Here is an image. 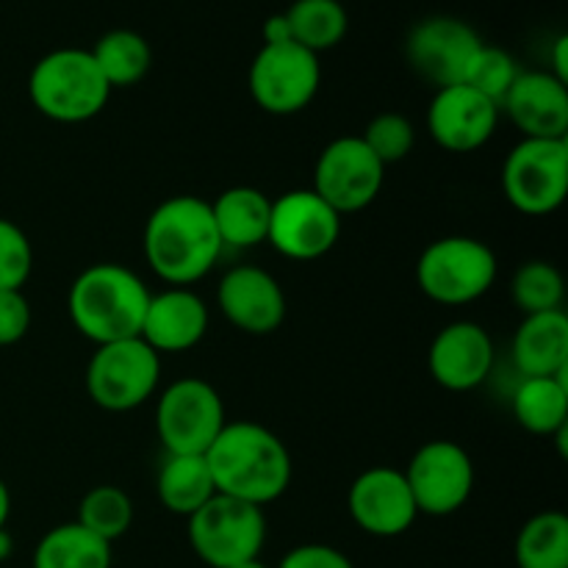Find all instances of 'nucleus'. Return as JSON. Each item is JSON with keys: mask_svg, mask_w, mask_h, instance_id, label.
Returning <instances> with one entry per match:
<instances>
[{"mask_svg": "<svg viewBox=\"0 0 568 568\" xmlns=\"http://www.w3.org/2000/svg\"><path fill=\"white\" fill-rule=\"evenodd\" d=\"M214 225L225 247H258L270 236L272 200L255 186H231L211 203Z\"/></svg>", "mask_w": 568, "mask_h": 568, "instance_id": "obj_22", "label": "nucleus"}, {"mask_svg": "<svg viewBox=\"0 0 568 568\" xmlns=\"http://www.w3.org/2000/svg\"><path fill=\"white\" fill-rule=\"evenodd\" d=\"M231 568H270V566L261 564V560L255 558V560H247V564H239V566H231Z\"/></svg>", "mask_w": 568, "mask_h": 568, "instance_id": "obj_40", "label": "nucleus"}, {"mask_svg": "<svg viewBox=\"0 0 568 568\" xmlns=\"http://www.w3.org/2000/svg\"><path fill=\"white\" fill-rule=\"evenodd\" d=\"M277 568H355L353 560L336 547L327 544H300L288 549Z\"/></svg>", "mask_w": 568, "mask_h": 568, "instance_id": "obj_35", "label": "nucleus"}, {"mask_svg": "<svg viewBox=\"0 0 568 568\" xmlns=\"http://www.w3.org/2000/svg\"><path fill=\"white\" fill-rule=\"evenodd\" d=\"M9 516H11V491L3 480H0V530L9 525Z\"/></svg>", "mask_w": 568, "mask_h": 568, "instance_id": "obj_38", "label": "nucleus"}, {"mask_svg": "<svg viewBox=\"0 0 568 568\" xmlns=\"http://www.w3.org/2000/svg\"><path fill=\"white\" fill-rule=\"evenodd\" d=\"M503 192L527 216L558 211L568 194V139H521L503 164Z\"/></svg>", "mask_w": 568, "mask_h": 568, "instance_id": "obj_9", "label": "nucleus"}, {"mask_svg": "<svg viewBox=\"0 0 568 568\" xmlns=\"http://www.w3.org/2000/svg\"><path fill=\"white\" fill-rule=\"evenodd\" d=\"M78 525L92 536L103 538L105 544H114L131 530L133 525V503L120 486H94L78 503Z\"/></svg>", "mask_w": 568, "mask_h": 568, "instance_id": "obj_29", "label": "nucleus"}, {"mask_svg": "<svg viewBox=\"0 0 568 568\" xmlns=\"http://www.w3.org/2000/svg\"><path fill=\"white\" fill-rule=\"evenodd\" d=\"M519 568H568V516L560 510L536 514L514 544Z\"/></svg>", "mask_w": 568, "mask_h": 568, "instance_id": "obj_28", "label": "nucleus"}, {"mask_svg": "<svg viewBox=\"0 0 568 568\" xmlns=\"http://www.w3.org/2000/svg\"><path fill=\"white\" fill-rule=\"evenodd\" d=\"M386 183V166L361 136L333 139L314 166V192L338 214L369 209Z\"/></svg>", "mask_w": 568, "mask_h": 568, "instance_id": "obj_12", "label": "nucleus"}, {"mask_svg": "<svg viewBox=\"0 0 568 568\" xmlns=\"http://www.w3.org/2000/svg\"><path fill=\"white\" fill-rule=\"evenodd\" d=\"M216 494L264 508L292 486V455L281 436L258 422H227L205 453Z\"/></svg>", "mask_w": 568, "mask_h": 568, "instance_id": "obj_2", "label": "nucleus"}, {"mask_svg": "<svg viewBox=\"0 0 568 568\" xmlns=\"http://www.w3.org/2000/svg\"><path fill=\"white\" fill-rule=\"evenodd\" d=\"M292 42L311 53H325L333 50L347 37L349 17L338 0H294L286 11Z\"/></svg>", "mask_w": 568, "mask_h": 568, "instance_id": "obj_27", "label": "nucleus"}, {"mask_svg": "<svg viewBox=\"0 0 568 568\" xmlns=\"http://www.w3.org/2000/svg\"><path fill=\"white\" fill-rule=\"evenodd\" d=\"M114 89L81 48H59L44 53L28 75V98L33 109L53 122L78 125L94 120L109 105Z\"/></svg>", "mask_w": 568, "mask_h": 568, "instance_id": "obj_4", "label": "nucleus"}, {"mask_svg": "<svg viewBox=\"0 0 568 568\" xmlns=\"http://www.w3.org/2000/svg\"><path fill=\"white\" fill-rule=\"evenodd\" d=\"M144 258L170 286L203 281L220 261L222 244L211 203L194 194H175L153 209L144 222Z\"/></svg>", "mask_w": 568, "mask_h": 568, "instance_id": "obj_1", "label": "nucleus"}, {"mask_svg": "<svg viewBox=\"0 0 568 568\" xmlns=\"http://www.w3.org/2000/svg\"><path fill=\"white\" fill-rule=\"evenodd\" d=\"M366 148L377 155L383 166L399 164L410 155L416 144V128L414 122L397 111H383V114L372 116L369 125L361 133Z\"/></svg>", "mask_w": 568, "mask_h": 568, "instance_id": "obj_31", "label": "nucleus"}, {"mask_svg": "<svg viewBox=\"0 0 568 568\" xmlns=\"http://www.w3.org/2000/svg\"><path fill=\"white\" fill-rule=\"evenodd\" d=\"M347 508L355 525L375 538H397L419 519L408 480L399 469L375 466L355 477L347 494Z\"/></svg>", "mask_w": 568, "mask_h": 568, "instance_id": "obj_16", "label": "nucleus"}, {"mask_svg": "<svg viewBox=\"0 0 568 568\" xmlns=\"http://www.w3.org/2000/svg\"><path fill=\"white\" fill-rule=\"evenodd\" d=\"M510 297L521 316L564 311L566 281L558 266L549 261H527L510 281Z\"/></svg>", "mask_w": 568, "mask_h": 568, "instance_id": "obj_30", "label": "nucleus"}, {"mask_svg": "<svg viewBox=\"0 0 568 568\" xmlns=\"http://www.w3.org/2000/svg\"><path fill=\"white\" fill-rule=\"evenodd\" d=\"M150 288L128 266L103 261L92 264L72 281L67 311L75 331L92 344L136 338L142 331Z\"/></svg>", "mask_w": 568, "mask_h": 568, "instance_id": "obj_3", "label": "nucleus"}, {"mask_svg": "<svg viewBox=\"0 0 568 568\" xmlns=\"http://www.w3.org/2000/svg\"><path fill=\"white\" fill-rule=\"evenodd\" d=\"M89 53L111 89L136 87L153 67V48L142 33L131 28H114L103 33Z\"/></svg>", "mask_w": 568, "mask_h": 568, "instance_id": "obj_26", "label": "nucleus"}, {"mask_svg": "<svg viewBox=\"0 0 568 568\" xmlns=\"http://www.w3.org/2000/svg\"><path fill=\"white\" fill-rule=\"evenodd\" d=\"M31 303L22 292H0V347L22 342L31 331Z\"/></svg>", "mask_w": 568, "mask_h": 568, "instance_id": "obj_34", "label": "nucleus"}, {"mask_svg": "<svg viewBox=\"0 0 568 568\" xmlns=\"http://www.w3.org/2000/svg\"><path fill=\"white\" fill-rule=\"evenodd\" d=\"M552 72L555 78H560V81L568 83V37L555 39V48H552Z\"/></svg>", "mask_w": 568, "mask_h": 568, "instance_id": "obj_37", "label": "nucleus"}, {"mask_svg": "<svg viewBox=\"0 0 568 568\" xmlns=\"http://www.w3.org/2000/svg\"><path fill=\"white\" fill-rule=\"evenodd\" d=\"M480 44V33L469 22L458 17H427L408 31L405 59L422 81L444 89L464 83Z\"/></svg>", "mask_w": 568, "mask_h": 568, "instance_id": "obj_14", "label": "nucleus"}, {"mask_svg": "<svg viewBox=\"0 0 568 568\" xmlns=\"http://www.w3.org/2000/svg\"><path fill=\"white\" fill-rule=\"evenodd\" d=\"M322 87L320 55L297 42L261 44L247 72V89L258 109L292 116L314 103Z\"/></svg>", "mask_w": 568, "mask_h": 568, "instance_id": "obj_10", "label": "nucleus"}, {"mask_svg": "<svg viewBox=\"0 0 568 568\" xmlns=\"http://www.w3.org/2000/svg\"><path fill=\"white\" fill-rule=\"evenodd\" d=\"M510 408H514V419L527 433L555 438L568 427V381L566 377H521Z\"/></svg>", "mask_w": 568, "mask_h": 568, "instance_id": "obj_23", "label": "nucleus"}, {"mask_svg": "<svg viewBox=\"0 0 568 568\" xmlns=\"http://www.w3.org/2000/svg\"><path fill=\"white\" fill-rule=\"evenodd\" d=\"M519 67H516L514 55L503 48H494V44H480V50L471 59L469 70H466L464 83L466 87L477 89L480 94H486L488 100H494L497 105H503L505 94L514 87L516 75H519Z\"/></svg>", "mask_w": 568, "mask_h": 568, "instance_id": "obj_32", "label": "nucleus"}, {"mask_svg": "<svg viewBox=\"0 0 568 568\" xmlns=\"http://www.w3.org/2000/svg\"><path fill=\"white\" fill-rule=\"evenodd\" d=\"M497 253L483 239L444 236L425 247L416 264V283L442 305H469L497 283Z\"/></svg>", "mask_w": 568, "mask_h": 568, "instance_id": "obj_5", "label": "nucleus"}, {"mask_svg": "<svg viewBox=\"0 0 568 568\" xmlns=\"http://www.w3.org/2000/svg\"><path fill=\"white\" fill-rule=\"evenodd\" d=\"M11 552H14V538H11V532L3 527V530H0V564L9 560Z\"/></svg>", "mask_w": 568, "mask_h": 568, "instance_id": "obj_39", "label": "nucleus"}, {"mask_svg": "<svg viewBox=\"0 0 568 568\" xmlns=\"http://www.w3.org/2000/svg\"><path fill=\"white\" fill-rule=\"evenodd\" d=\"M416 510L425 516H453L475 491V464L460 444L449 438L422 444L403 471Z\"/></svg>", "mask_w": 568, "mask_h": 568, "instance_id": "obj_11", "label": "nucleus"}, {"mask_svg": "<svg viewBox=\"0 0 568 568\" xmlns=\"http://www.w3.org/2000/svg\"><path fill=\"white\" fill-rule=\"evenodd\" d=\"M33 272V247L26 231L0 216V292H22Z\"/></svg>", "mask_w": 568, "mask_h": 568, "instance_id": "obj_33", "label": "nucleus"}, {"mask_svg": "<svg viewBox=\"0 0 568 568\" xmlns=\"http://www.w3.org/2000/svg\"><path fill=\"white\" fill-rule=\"evenodd\" d=\"M342 236V214L314 189H292L272 200L266 242L288 261H316L331 253Z\"/></svg>", "mask_w": 568, "mask_h": 568, "instance_id": "obj_13", "label": "nucleus"}, {"mask_svg": "<svg viewBox=\"0 0 568 568\" xmlns=\"http://www.w3.org/2000/svg\"><path fill=\"white\" fill-rule=\"evenodd\" d=\"M261 33H264V44L292 42V31H288L286 14H272L270 20L264 22V28H261Z\"/></svg>", "mask_w": 568, "mask_h": 568, "instance_id": "obj_36", "label": "nucleus"}, {"mask_svg": "<svg viewBox=\"0 0 568 568\" xmlns=\"http://www.w3.org/2000/svg\"><path fill=\"white\" fill-rule=\"evenodd\" d=\"M499 105L466 83L436 89L427 105V131L447 153H475L499 125Z\"/></svg>", "mask_w": 568, "mask_h": 568, "instance_id": "obj_15", "label": "nucleus"}, {"mask_svg": "<svg viewBox=\"0 0 568 568\" xmlns=\"http://www.w3.org/2000/svg\"><path fill=\"white\" fill-rule=\"evenodd\" d=\"M159 503L170 514L189 519L216 494L205 455H166L155 480Z\"/></svg>", "mask_w": 568, "mask_h": 568, "instance_id": "obj_24", "label": "nucleus"}, {"mask_svg": "<svg viewBox=\"0 0 568 568\" xmlns=\"http://www.w3.org/2000/svg\"><path fill=\"white\" fill-rule=\"evenodd\" d=\"M225 425V403L203 377L170 383L155 403V433L166 455H205Z\"/></svg>", "mask_w": 568, "mask_h": 568, "instance_id": "obj_8", "label": "nucleus"}, {"mask_svg": "<svg viewBox=\"0 0 568 568\" xmlns=\"http://www.w3.org/2000/svg\"><path fill=\"white\" fill-rule=\"evenodd\" d=\"M161 383V355L142 338L100 344L87 366V394L111 414L136 410Z\"/></svg>", "mask_w": 568, "mask_h": 568, "instance_id": "obj_7", "label": "nucleus"}, {"mask_svg": "<svg viewBox=\"0 0 568 568\" xmlns=\"http://www.w3.org/2000/svg\"><path fill=\"white\" fill-rule=\"evenodd\" d=\"M494 369V338L477 322L444 325L427 349V372L442 388L455 394L475 392Z\"/></svg>", "mask_w": 568, "mask_h": 568, "instance_id": "obj_17", "label": "nucleus"}, {"mask_svg": "<svg viewBox=\"0 0 568 568\" xmlns=\"http://www.w3.org/2000/svg\"><path fill=\"white\" fill-rule=\"evenodd\" d=\"M499 111L525 139H568V83L552 72H519Z\"/></svg>", "mask_w": 568, "mask_h": 568, "instance_id": "obj_19", "label": "nucleus"}, {"mask_svg": "<svg viewBox=\"0 0 568 568\" xmlns=\"http://www.w3.org/2000/svg\"><path fill=\"white\" fill-rule=\"evenodd\" d=\"M189 544L192 552L211 568L255 560L266 544L264 508L214 494L197 514L189 516Z\"/></svg>", "mask_w": 568, "mask_h": 568, "instance_id": "obj_6", "label": "nucleus"}, {"mask_svg": "<svg viewBox=\"0 0 568 568\" xmlns=\"http://www.w3.org/2000/svg\"><path fill=\"white\" fill-rule=\"evenodd\" d=\"M33 568H111V544L78 521L53 527L33 549Z\"/></svg>", "mask_w": 568, "mask_h": 568, "instance_id": "obj_25", "label": "nucleus"}, {"mask_svg": "<svg viewBox=\"0 0 568 568\" xmlns=\"http://www.w3.org/2000/svg\"><path fill=\"white\" fill-rule=\"evenodd\" d=\"M209 305L197 292L186 286H170L150 294L139 338L159 355L186 353L197 347L209 333Z\"/></svg>", "mask_w": 568, "mask_h": 568, "instance_id": "obj_20", "label": "nucleus"}, {"mask_svg": "<svg viewBox=\"0 0 568 568\" xmlns=\"http://www.w3.org/2000/svg\"><path fill=\"white\" fill-rule=\"evenodd\" d=\"M216 305L236 331L270 336L286 320V294L275 275L261 266H233L216 286Z\"/></svg>", "mask_w": 568, "mask_h": 568, "instance_id": "obj_18", "label": "nucleus"}, {"mask_svg": "<svg viewBox=\"0 0 568 568\" xmlns=\"http://www.w3.org/2000/svg\"><path fill=\"white\" fill-rule=\"evenodd\" d=\"M516 369L521 377H566L568 375V316L566 311L532 314L516 327L510 344Z\"/></svg>", "mask_w": 568, "mask_h": 568, "instance_id": "obj_21", "label": "nucleus"}]
</instances>
